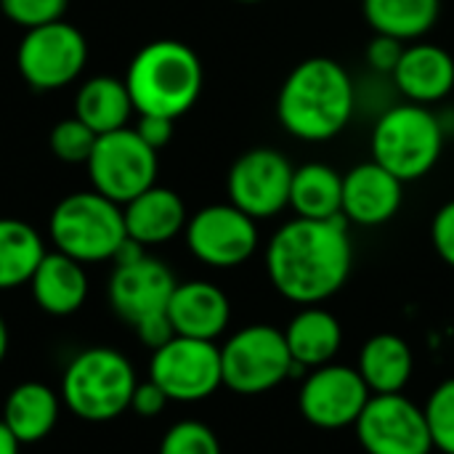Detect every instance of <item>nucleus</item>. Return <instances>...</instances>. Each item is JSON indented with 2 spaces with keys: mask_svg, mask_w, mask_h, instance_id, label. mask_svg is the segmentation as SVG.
I'll return each instance as SVG.
<instances>
[{
  "mask_svg": "<svg viewBox=\"0 0 454 454\" xmlns=\"http://www.w3.org/2000/svg\"><path fill=\"white\" fill-rule=\"evenodd\" d=\"M354 245L343 215L314 221L293 218L266 245V274L274 290L298 306L333 298L351 274Z\"/></svg>",
  "mask_w": 454,
  "mask_h": 454,
  "instance_id": "f257e3e1",
  "label": "nucleus"
},
{
  "mask_svg": "<svg viewBox=\"0 0 454 454\" xmlns=\"http://www.w3.org/2000/svg\"><path fill=\"white\" fill-rule=\"evenodd\" d=\"M356 104V85L348 69L330 56H311L285 77L277 96V117L293 138L322 144L348 128Z\"/></svg>",
  "mask_w": 454,
  "mask_h": 454,
  "instance_id": "f03ea898",
  "label": "nucleus"
},
{
  "mask_svg": "<svg viewBox=\"0 0 454 454\" xmlns=\"http://www.w3.org/2000/svg\"><path fill=\"white\" fill-rule=\"evenodd\" d=\"M205 82L200 56L181 40L146 43L130 61L125 85L138 114L178 120L200 98Z\"/></svg>",
  "mask_w": 454,
  "mask_h": 454,
  "instance_id": "7ed1b4c3",
  "label": "nucleus"
},
{
  "mask_svg": "<svg viewBox=\"0 0 454 454\" xmlns=\"http://www.w3.org/2000/svg\"><path fill=\"white\" fill-rule=\"evenodd\" d=\"M138 386L133 362L112 348L93 346L69 359L61 372V404L85 423H109L130 410Z\"/></svg>",
  "mask_w": 454,
  "mask_h": 454,
  "instance_id": "20e7f679",
  "label": "nucleus"
},
{
  "mask_svg": "<svg viewBox=\"0 0 454 454\" xmlns=\"http://www.w3.org/2000/svg\"><path fill=\"white\" fill-rule=\"evenodd\" d=\"M442 117L423 104H394L386 106L372 128L370 149L372 160L394 173L399 181H418L428 176L444 152Z\"/></svg>",
  "mask_w": 454,
  "mask_h": 454,
  "instance_id": "39448f33",
  "label": "nucleus"
},
{
  "mask_svg": "<svg viewBox=\"0 0 454 454\" xmlns=\"http://www.w3.org/2000/svg\"><path fill=\"white\" fill-rule=\"evenodd\" d=\"M48 234L59 253L82 266L112 261L128 239L122 205L106 200L96 189L72 192L56 202L48 218Z\"/></svg>",
  "mask_w": 454,
  "mask_h": 454,
  "instance_id": "423d86ee",
  "label": "nucleus"
},
{
  "mask_svg": "<svg viewBox=\"0 0 454 454\" xmlns=\"http://www.w3.org/2000/svg\"><path fill=\"white\" fill-rule=\"evenodd\" d=\"M223 386L239 396H258L293 375V356L285 333L271 325L237 330L221 346Z\"/></svg>",
  "mask_w": 454,
  "mask_h": 454,
  "instance_id": "0eeeda50",
  "label": "nucleus"
},
{
  "mask_svg": "<svg viewBox=\"0 0 454 454\" xmlns=\"http://www.w3.org/2000/svg\"><path fill=\"white\" fill-rule=\"evenodd\" d=\"M90 186L117 205H128L157 184V149H152L136 128H120L96 138L88 157Z\"/></svg>",
  "mask_w": 454,
  "mask_h": 454,
  "instance_id": "6e6552de",
  "label": "nucleus"
},
{
  "mask_svg": "<svg viewBox=\"0 0 454 454\" xmlns=\"http://www.w3.org/2000/svg\"><path fill=\"white\" fill-rule=\"evenodd\" d=\"M88 64V40L69 21H53L27 29L19 51L16 67L32 90H59L72 85Z\"/></svg>",
  "mask_w": 454,
  "mask_h": 454,
  "instance_id": "1a4fd4ad",
  "label": "nucleus"
},
{
  "mask_svg": "<svg viewBox=\"0 0 454 454\" xmlns=\"http://www.w3.org/2000/svg\"><path fill=\"white\" fill-rule=\"evenodd\" d=\"M149 380H154L170 402H205L223 386L221 348L215 346V340L176 335L165 346L152 351Z\"/></svg>",
  "mask_w": 454,
  "mask_h": 454,
  "instance_id": "9d476101",
  "label": "nucleus"
},
{
  "mask_svg": "<svg viewBox=\"0 0 454 454\" xmlns=\"http://www.w3.org/2000/svg\"><path fill=\"white\" fill-rule=\"evenodd\" d=\"M189 253L210 269H237L258 250V221L231 202L197 210L184 229Z\"/></svg>",
  "mask_w": 454,
  "mask_h": 454,
  "instance_id": "9b49d317",
  "label": "nucleus"
},
{
  "mask_svg": "<svg viewBox=\"0 0 454 454\" xmlns=\"http://www.w3.org/2000/svg\"><path fill=\"white\" fill-rule=\"evenodd\" d=\"M293 162L274 146H255L239 154L229 170V202L255 221H266L290 207Z\"/></svg>",
  "mask_w": 454,
  "mask_h": 454,
  "instance_id": "f8f14e48",
  "label": "nucleus"
},
{
  "mask_svg": "<svg viewBox=\"0 0 454 454\" xmlns=\"http://www.w3.org/2000/svg\"><path fill=\"white\" fill-rule=\"evenodd\" d=\"M354 431L367 454L434 452L426 410L404 394H372Z\"/></svg>",
  "mask_w": 454,
  "mask_h": 454,
  "instance_id": "ddd939ff",
  "label": "nucleus"
},
{
  "mask_svg": "<svg viewBox=\"0 0 454 454\" xmlns=\"http://www.w3.org/2000/svg\"><path fill=\"white\" fill-rule=\"evenodd\" d=\"M370 396L372 391L367 388L356 367L330 362L306 375L298 394V410L303 420L314 428L340 431L359 420Z\"/></svg>",
  "mask_w": 454,
  "mask_h": 454,
  "instance_id": "4468645a",
  "label": "nucleus"
},
{
  "mask_svg": "<svg viewBox=\"0 0 454 454\" xmlns=\"http://www.w3.org/2000/svg\"><path fill=\"white\" fill-rule=\"evenodd\" d=\"M176 285L173 271L162 261L144 255L133 263L114 266L106 290L109 306L120 319L136 327L138 322L168 311Z\"/></svg>",
  "mask_w": 454,
  "mask_h": 454,
  "instance_id": "2eb2a0df",
  "label": "nucleus"
},
{
  "mask_svg": "<svg viewBox=\"0 0 454 454\" xmlns=\"http://www.w3.org/2000/svg\"><path fill=\"white\" fill-rule=\"evenodd\" d=\"M404 200V181L375 160L354 165L343 176V218L356 226L388 223Z\"/></svg>",
  "mask_w": 454,
  "mask_h": 454,
  "instance_id": "dca6fc26",
  "label": "nucleus"
},
{
  "mask_svg": "<svg viewBox=\"0 0 454 454\" xmlns=\"http://www.w3.org/2000/svg\"><path fill=\"white\" fill-rule=\"evenodd\" d=\"M168 319L176 335L215 340L226 333L231 322V303L226 293L213 282H178L168 303Z\"/></svg>",
  "mask_w": 454,
  "mask_h": 454,
  "instance_id": "f3484780",
  "label": "nucleus"
},
{
  "mask_svg": "<svg viewBox=\"0 0 454 454\" xmlns=\"http://www.w3.org/2000/svg\"><path fill=\"white\" fill-rule=\"evenodd\" d=\"M391 82L412 104H439L454 90V56L434 43H412L404 48Z\"/></svg>",
  "mask_w": 454,
  "mask_h": 454,
  "instance_id": "a211bd4d",
  "label": "nucleus"
},
{
  "mask_svg": "<svg viewBox=\"0 0 454 454\" xmlns=\"http://www.w3.org/2000/svg\"><path fill=\"white\" fill-rule=\"evenodd\" d=\"M88 274L85 266L59 250L45 253L40 266L35 269L29 279L32 301L40 311L51 317H72L82 309L88 301Z\"/></svg>",
  "mask_w": 454,
  "mask_h": 454,
  "instance_id": "6ab92c4d",
  "label": "nucleus"
},
{
  "mask_svg": "<svg viewBox=\"0 0 454 454\" xmlns=\"http://www.w3.org/2000/svg\"><path fill=\"white\" fill-rule=\"evenodd\" d=\"M125 231L144 247L165 245L176 239L186 229V205L184 200L168 186H152L141 192L136 200L122 205Z\"/></svg>",
  "mask_w": 454,
  "mask_h": 454,
  "instance_id": "aec40b11",
  "label": "nucleus"
},
{
  "mask_svg": "<svg viewBox=\"0 0 454 454\" xmlns=\"http://www.w3.org/2000/svg\"><path fill=\"white\" fill-rule=\"evenodd\" d=\"M282 333L293 356V375L330 364L343 343L340 322L319 306H303Z\"/></svg>",
  "mask_w": 454,
  "mask_h": 454,
  "instance_id": "412c9836",
  "label": "nucleus"
},
{
  "mask_svg": "<svg viewBox=\"0 0 454 454\" xmlns=\"http://www.w3.org/2000/svg\"><path fill=\"white\" fill-rule=\"evenodd\" d=\"M61 415V396L37 380H27L11 388L3 404V426L24 444H37L51 436Z\"/></svg>",
  "mask_w": 454,
  "mask_h": 454,
  "instance_id": "4be33fe9",
  "label": "nucleus"
},
{
  "mask_svg": "<svg viewBox=\"0 0 454 454\" xmlns=\"http://www.w3.org/2000/svg\"><path fill=\"white\" fill-rule=\"evenodd\" d=\"M356 370L372 394H402L415 370L412 348L399 335H372L359 351Z\"/></svg>",
  "mask_w": 454,
  "mask_h": 454,
  "instance_id": "5701e85b",
  "label": "nucleus"
},
{
  "mask_svg": "<svg viewBox=\"0 0 454 454\" xmlns=\"http://www.w3.org/2000/svg\"><path fill=\"white\" fill-rule=\"evenodd\" d=\"M133 101L125 80L112 74H98L85 80L74 96V117L82 120L96 136L128 128L133 114Z\"/></svg>",
  "mask_w": 454,
  "mask_h": 454,
  "instance_id": "b1692460",
  "label": "nucleus"
},
{
  "mask_svg": "<svg viewBox=\"0 0 454 454\" xmlns=\"http://www.w3.org/2000/svg\"><path fill=\"white\" fill-rule=\"evenodd\" d=\"M290 207L298 218L327 221L343 215V176L327 162H306L293 170Z\"/></svg>",
  "mask_w": 454,
  "mask_h": 454,
  "instance_id": "393cba45",
  "label": "nucleus"
},
{
  "mask_svg": "<svg viewBox=\"0 0 454 454\" xmlns=\"http://www.w3.org/2000/svg\"><path fill=\"white\" fill-rule=\"evenodd\" d=\"M364 19L375 35L402 43L428 35L442 13V0H362Z\"/></svg>",
  "mask_w": 454,
  "mask_h": 454,
  "instance_id": "a878e982",
  "label": "nucleus"
},
{
  "mask_svg": "<svg viewBox=\"0 0 454 454\" xmlns=\"http://www.w3.org/2000/svg\"><path fill=\"white\" fill-rule=\"evenodd\" d=\"M45 253L35 226L19 218H0V293L29 285Z\"/></svg>",
  "mask_w": 454,
  "mask_h": 454,
  "instance_id": "bb28decb",
  "label": "nucleus"
},
{
  "mask_svg": "<svg viewBox=\"0 0 454 454\" xmlns=\"http://www.w3.org/2000/svg\"><path fill=\"white\" fill-rule=\"evenodd\" d=\"M96 133L77 117H67V120H59L48 136V146H51V154L61 162H69V165H80V162H88L93 146H96Z\"/></svg>",
  "mask_w": 454,
  "mask_h": 454,
  "instance_id": "cd10ccee",
  "label": "nucleus"
},
{
  "mask_svg": "<svg viewBox=\"0 0 454 454\" xmlns=\"http://www.w3.org/2000/svg\"><path fill=\"white\" fill-rule=\"evenodd\" d=\"M157 454H223L215 431L200 420H181L170 426Z\"/></svg>",
  "mask_w": 454,
  "mask_h": 454,
  "instance_id": "c85d7f7f",
  "label": "nucleus"
},
{
  "mask_svg": "<svg viewBox=\"0 0 454 454\" xmlns=\"http://www.w3.org/2000/svg\"><path fill=\"white\" fill-rule=\"evenodd\" d=\"M426 420L431 431L434 450L442 454H454V378L436 386V391L428 396Z\"/></svg>",
  "mask_w": 454,
  "mask_h": 454,
  "instance_id": "c756f323",
  "label": "nucleus"
},
{
  "mask_svg": "<svg viewBox=\"0 0 454 454\" xmlns=\"http://www.w3.org/2000/svg\"><path fill=\"white\" fill-rule=\"evenodd\" d=\"M67 8L69 0H0L3 16L21 29H35L43 24L61 21Z\"/></svg>",
  "mask_w": 454,
  "mask_h": 454,
  "instance_id": "7c9ffc66",
  "label": "nucleus"
},
{
  "mask_svg": "<svg viewBox=\"0 0 454 454\" xmlns=\"http://www.w3.org/2000/svg\"><path fill=\"white\" fill-rule=\"evenodd\" d=\"M404 43L396 40V37H388V35H375L370 43H367V64L375 74L380 77H391L402 53H404Z\"/></svg>",
  "mask_w": 454,
  "mask_h": 454,
  "instance_id": "2f4dec72",
  "label": "nucleus"
},
{
  "mask_svg": "<svg viewBox=\"0 0 454 454\" xmlns=\"http://www.w3.org/2000/svg\"><path fill=\"white\" fill-rule=\"evenodd\" d=\"M431 242L436 255L454 269V200L444 202L431 221Z\"/></svg>",
  "mask_w": 454,
  "mask_h": 454,
  "instance_id": "473e14b6",
  "label": "nucleus"
},
{
  "mask_svg": "<svg viewBox=\"0 0 454 454\" xmlns=\"http://www.w3.org/2000/svg\"><path fill=\"white\" fill-rule=\"evenodd\" d=\"M170 404V399L165 396V391L154 383V380H144V383H138L136 386V391H133V399H130V412H136L138 418H144V420H152V418H157V415H162L165 412V407Z\"/></svg>",
  "mask_w": 454,
  "mask_h": 454,
  "instance_id": "72a5a7b5",
  "label": "nucleus"
},
{
  "mask_svg": "<svg viewBox=\"0 0 454 454\" xmlns=\"http://www.w3.org/2000/svg\"><path fill=\"white\" fill-rule=\"evenodd\" d=\"M173 122L170 117H160V114H138V125H136V133L152 146V149H162L170 144L173 138Z\"/></svg>",
  "mask_w": 454,
  "mask_h": 454,
  "instance_id": "f704fd0d",
  "label": "nucleus"
},
{
  "mask_svg": "<svg viewBox=\"0 0 454 454\" xmlns=\"http://www.w3.org/2000/svg\"><path fill=\"white\" fill-rule=\"evenodd\" d=\"M133 330H136L138 340H141L146 348H152V351H157V348L165 346L170 338H176V330H173V325H170V319H168V311H165V314H157V317H149V319H144V322H138Z\"/></svg>",
  "mask_w": 454,
  "mask_h": 454,
  "instance_id": "c9c22d12",
  "label": "nucleus"
},
{
  "mask_svg": "<svg viewBox=\"0 0 454 454\" xmlns=\"http://www.w3.org/2000/svg\"><path fill=\"white\" fill-rule=\"evenodd\" d=\"M19 450H21V444L11 436V431L0 420V454H19Z\"/></svg>",
  "mask_w": 454,
  "mask_h": 454,
  "instance_id": "e433bc0d",
  "label": "nucleus"
},
{
  "mask_svg": "<svg viewBox=\"0 0 454 454\" xmlns=\"http://www.w3.org/2000/svg\"><path fill=\"white\" fill-rule=\"evenodd\" d=\"M8 346H11V335H8V325H5V319L0 314V364L8 356Z\"/></svg>",
  "mask_w": 454,
  "mask_h": 454,
  "instance_id": "4c0bfd02",
  "label": "nucleus"
},
{
  "mask_svg": "<svg viewBox=\"0 0 454 454\" xmlns=\"http://www.w3.org/2000/svg\"><path fill=\"white\" fill-rule=\"evenodd\" d=\"M237 3H247V5H253V3H263V0H237Z\"/></svg>",
  "mask_w": 454,
  "mask_h": 454,
  "instance_id": "58836bf2",
  "label": "nucleus"
}]
</instances>
